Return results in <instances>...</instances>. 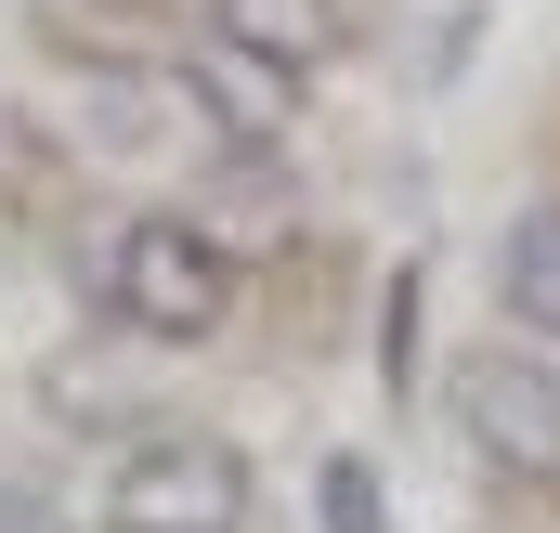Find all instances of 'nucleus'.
Wrapping results in <instances>:
<instances>
[{"mask_svg":"<svg viewBox=\"0 0 560 533\" xmlns=\"http://www.w3.org/2000/svg\"><path fill=\"white\" fill-rule=\"evenodd\" d=\"M261 482L222 429H143L105 469V533H248Z\"/></svg>","mask_w":560,"mask_h":533,"instance_id":"1","label":"nucleus"},{"mask_svg":"<svg viewBox=\"0 0 560 533\" xmlns=\"http://www.w3.org/2000/svg\"><path fill=\"white\" fill-rule=\"evenodd\" d=\"M105 299H118L131 339H209L222 299H235V261H222V235H196L183 209H143L131 235L105 248Z\"/></svg>","mask_w":560,"mask_h":533,"instance_id":"2","label":"nucleus"},{"mask_svg":"<svg viewBox=\"0 0 560 533\" xmlns=\"http://www.w3.org/2000/svg\"><path fill=\"white\" fill-rule=\"evenodd\" d=\"M456 403H469V442L509 482H560V365L548 352H482L456 378Z\"/></svg>","mask_w":560,"mask_h":533,"instance_id":"3","label":"nucleus"},{"mask_svg":"<svg viewBox=\"0 0 560 533\" xmlns=\"http://www.w3.org/2000/svg\"><path fill=\"white\" fill-rule=\"evenodd\" d=\"M170 79L209 105V131L222 143H275L287 118H300V79H287L275 52H248V39H222V26H196L183 52H170Z\"/></svg>","mask_w":560,"mask_h":533,"instance_id":"4","label":"nucleus"},{"mask_svg":"<svg viewBox=\"0 0 560 533\" xmlns=\"http://www.w3.org/2000/svg\"><path fill=\"white\" fill-rule=\"evenodd\" d=\"M495 312H509L535 352L560 339V196H535V209L495 235Z\"/></svg>","mask_w":560,"mask_h":533,"instance_id":"5","label":"nucleus"},{"mask_svg":"<svg viewBox=\"0 0 560 533\" xmlns=\"http://www.w3.org/2000/svg\"><path fill=\"white\" fill-rule=\"evenodd\" d=\"M209 26L248 39V52H275L287 79H313V66L339 52V0H209Z\"/></svg>","mask_w":560,"mask_h":533,"instance_id":"6","label":"nucleus"},{"mask_svg":"<svg viewBox=\"0 0 560 533\" xmlns=\"http://www.w3.org/2000/svg\"><path fill=\"white\" fill-rule=\"evenodd\" d=\"M313 495H326V533H378V469H365V455H326Z\"/></svg>","mask_w":560,"mask_h":533,"instance_id":"7","label":"nucleus"},{"mask_svg":"<svg viewBox=\"0 0 560 533\" xmlns=\"http://www.w3.org/2000/svg\"><path fill=\"white\" fill-rule=\"evenodd\" d=\"M378 378H392V403L418 378V273H392V299H378Z\"/></svg>","mask_w":560,"mask_h":533,"instance_id":"8","label":"nucleus"},{"mask_svg":"<svg viewBox=\"0 0 560 533\" xmlns=\"http://www.w3.org/2000/svg\"><path fill=\"white\" fill-rule=\"evenodd\" d=\"M0 533H66L52 508H26V495H0Z\"/></svg>","mask_w":560,"mask_h":533,"instance_id":"9","label":"nucleus"}]
</instances>
